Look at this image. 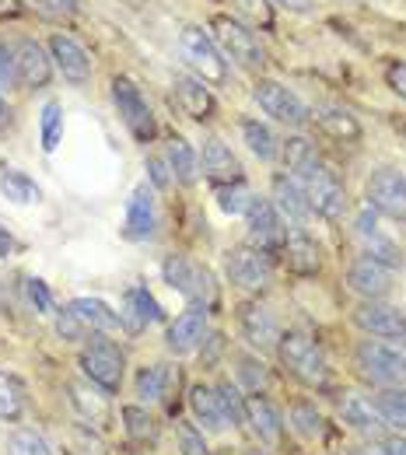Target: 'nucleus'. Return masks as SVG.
<instances>
[{
	"mask_svg": "<svg viewBox=\"0 0 406 455\" xmlns=\"http://www.w3.org/2000/svg\"><path fill=\"white\" fill-rule=\"evenodd\" d=\"M281 158H284V169H288L294 179H301L305 172L319 165V155H315L312 140H305V137H291V140H284Z\"/></svg>",
	"mask_w": 406,
	"mask_h": 455,
	"instance_id": "a19ab883",
	"label": "nucleus"
},
{
	"mask_svg": "<svg viewBox=\"0 0 406 455\" xmlns=\"http://www.w3.org/2000/svg\"><path fill=\"white\" fill-rule=\"evenodd\" d=\"M7 455H53V449L46 445V438L32 427H18L7 438Z\"/></svg>",
	"mask_w": 406,
	"mask_h": 455,
	"instance_id": "a18cd8bd",
	"label": "nucleus"
},
{
	"mask_svg": "<svg viewBox=\"0 0 406 455\" xmlns=\"http://www.w3.org/2000/svg\"><path fill=\"white\" fill-rule=\"evenodd\" d=\"M242 455H270V452H259V449H249V452H242Z\"/></svg>",
	"mask_w": 406,
	"mask_h": 455,
	"instance_id": "680f3d73",
	"label": "nucleus"
},
{
	"mask_svg": "<svg viewBox=\"0 0 406 455\" xmlns=\"http://www.w3.org/2000/svg\"><path fill=\"white\" fill-rule=\"evenodd\" d=\"M189 410H193L196 424H203V431H225L228 427L225 410H221V399H218V389L207 386V382L189 386Z\"/></svg>",
	"mask_w": 406,
	"mask_h": 455,
	"instance_id": "7c9ffc66",
	"label": "nucleus"
},
{
	"mask_svg": "<svg viewBox=\"0 0 406 455\" xmlns=\"http://www.w3.org/2000/svg\"><path fill=\"white\" fill-rule=\"evenodd\" d=\"M350 455H386V452H382V445H378V449L368 445V449H357V452H350Z\"/></svg>",
	"mask_w": 406,
	"mask_h": 455,
	"instance_id": "052dcab7",
	"label": "nucleus"
},
{
	"mask_svg": "<svg viewBox=\"0 0 406 455\" xmlns=\"http://www.w3.org/2000/svg\"><path fill=\"white\" fill-rule=\"evenodd\" d=\"M347 287L364 301H386L393 291V270L371 256H357L347 267Z\"/></svg>",
	"mask_w": 406,
	"mask_h": 455,
	"instance_id": "dca6fc26",
	"label": "nucleus"
},
{
	"mask_svg": "<svg viewBox=\"0 0 406 455\" xmlns=\"http://www.w3.org/2000/svg\"><path fill=\"white\" fill-rule=\"evenodd\" d=\"M308 119L326 133V137H333V140H344V144H354V140H361V123H357V116L344 109V106H315Z\"/></svg>",
	"mask_w": 406,
	"mask_h": 455,
	"instance_id": "cd10ccee",
	"label": "nucleus"
},
{
	"mask_svg": "<svg viewBox=\"0 0 406 455\" xmlns=\"http://www.w3.org/2000/svg\"><path fill=\"white\" fill-rule=\"evenodd\" d=\"M165 315H162V305H158V298L147 291L144 284H133L126 287V294H123V301H119V326L130 333V337H137V333H144L147 326H155V323H162Z\"/></svg>",
	"mask_w": 406,
	"mask_h": 455,
	"instance_id": "2eb2a0df",
	"label": "nucleus"
},
{
	"mask_svg": "<svg viewBox=\"0 0 406 455\" xmlns=\"http://www.w3.org/2000/svg\"><path fill=\"white\" fill-rule=\"evenodd\" d=\"M158 228V204H155V186L140 182L130 200H126V218H123V238L126 242H147L155 238Z\"/></svg>",
	"mask_w": 406,
	"mask_h": 455,
	"instance_id": "4468645a",
	"label": "nucleus"
},
{
	"mask_svg": "<svg viewBox=\"0 0 406 455\" xmlns=\"http://www.w3.org/2000/svg\"><path fill=\"white\" fill-rule=\"evenodd\" d=\"M70 403H74V410L84 417V420H92V424H109V393H102L99 386H92L88 379L84 382H70Z\"/></svg>",
	"mask_w": 406,
	"mask_h": 455,
	"instance_id": "2f4dec72",
	"label": "nucleus"
},
{
	"mask_svg": "<svg viewBox=\"0 0 406 455\" xmlns=\"http://www.w3.org/2000/svg\"><path fill=\"white\" fill-rule=\"evenodd\" d=\"M137 399L144 406H155V403H169L175 389H179V368L175 364H144L137 371Z\"/></svg>",
	"mask_w": 406,
	"mask_h": 455,
	"instance_id": "bb28decb",
	"label": "nucleus"
},
{
	"mask_svg": "<svg viewBox=\"0 0 406 455\" xmlns=\"http://www.w3.org/2000/svg\"><path fill=\"white\" fill-rule=\"evenodd\" d=\"M354 357L357 368L382 386H400L406 379V340H361Z\"/></svg>",
	"mask_w": 406,
	"mask_h": 455,
	"instance_id": "39448f33",
	"label": "nucleus"
},
{
	"mask_svg": "<svg viewBox=\"0 0 406 455\" xmlns=\"http://www.w3.org/2000/svg\"><path fill=\"white\" fill-rule=\"evenodd\" d=\"M165 162H169V169H172V179H179L182 186H193V182H196V175H200V155L193 151L189 140L172 137L169 148H165Z\"/></svg>",
	"mask_w": 406,
	"mask_h": 455,
	"instance_id": "e433bc0d",
	"label": "nucleus"
},
{
	"mask_svg": "<svg viewBox=\"0 0 406 455\" xmlns=\"http://www.w3.org/2000/svg\"><path fill=\"white\" fill-rule=\"evenodd\" d=\"M172 102L189 119H196V123H207V119H214V113H218V102H214L211 88L200 77H186V74L172 81Z\"/></svg>",
	"mask_w": 406,
	"mask_h": 455,
	"instance_id": "b1692460",
	"label": "nucleus"
},
{
	"mask_svg": "<svg viewBox=\"0 0 406 455\" xmlns=\"http://www.w3.org/2000/svg\"><path fill=\"white\" fill-rule=\"evenodd\" d=\"M39 4H46V7H53V11H77L81 0H39Z\"/></svg>",
	"mask_w": 406,
	"mask_h": 455,
	"instance_id": "4d7b16f0",
	"label": "nucleus"
},
{
	"mask_svg": "<svg viewBox=\"0 0 406 455\" xmlns=\"http://www.w3.org/2000/svg\"><path fill=\"white\" fill-rule=\"evenodd\" d=\"M179 53L186 60V67L203 81V84H225L228 81V60L218 50L214 36H207L203 28H186L179 36Z\"/></svg>",
	"mask_w": 406,
	"mask_h": 455,
	"instance_id": "423d86ee",
	"label": "nucleus"
},
{
	"mask_svg": "<svg viewBox=\"0 0 406 455\" xmlns=\"http://www.w3.org/2000/svg\"><path fill=\"white\" fill-rule=\"evenodd\" d=\"M288 417H291L294 435L305 438V442H322V438L330 435V420L322 417V410H319L312 399H294Z\"/></svg>",
	"mask_w": 406,
	"mask_h": 455,
	"instance_id": "473e14b6",
	"label": "nucleus"
},
{
	"mask_svg": "<svg viewBox=\"0 0 406 455\" xmlns=\"http://www.w3.org/2000/svg\"><path fill=\"white\" fill-rule=\"evenodd\" d=\"M162 274H165V284L179 291L193 308L211 312L218 305V281H214V274L203 263H196L193 256H182V252L169 256L162 263Z\"/></svg>",
	"mask_w": 406,
	"mask_h": 455,
	"instance_id": "f03ea898",
	"label": "nucleus"
},
{
	"mask_svg": "<svg viewBox=\"0 0 406 455\" xmlns=\"http://www.w3.org/2000/svg\"><path fill=\"white\" fill-rule=\"evenodd\" d=\"M238 326H242V337L249 340V347H256V350H274L281 343V333H284L281 323H277V315L267 305H259V301L242 305Z\"/></svg>",
	"mask_w": 406,
	"mask_h": 455,
	"instance_id": "6ab92c4d",
	"label": "nucleus"
},
{
	"mask_svg": "<svg viewBox=\"0 0 406 455\" xmlns=\"http://www.w3.org/2000/svg\"><path fill=\"white\" fill-rule=\"evenodd\" d=\"M382 452L386 455H406V438H400V435L386 438V442H382Z\"/></svg>",
	"mask_w": 406,
	"mask_h": 455,
	"instance_id": "6e6d98bb",
	"label": "nucleus"
},
{
	"mask_svg": "<svg viewBox=\"0 0 406 455\" xmlns=\"http://www.w3.org/2000/svg\"><path fill=\"white\" fill-rule=\"evenodd\" d=\"M245 424L259 438V445H267V449H277L284 442V417L263 393L245 396Z\"/></svg>",
	"mask_w": 406,
	"mask_h": 455,
	"instance_id": "aec40b11",
	"label": "nucleus"
},
{
	"mask_svg": "<svg viewBox=\"0 0 406 455\" xmlns=\"http://www.w3.org/2000/svg\"><path fill=\"white\" fill-rule=\"evenodd\" d=\"M218 399H221V410H225V420L238 427V424H245V396H242V389H238V382L232 379H221L218 386Z\"/></svg>",
	"mask_w": 406,
	"mask_h": 455,
	"instance_id": "c03bdc74",
	"label": "nucleus"
},
{
	"mask_svg": "<svg viewBox=\"0 0 406 455\" xmlns=\"http://www.w3.org/2000/svg\"><path fill=\"white\" fill-rule=\"evenodd\" d=\"M340 417H344V424H350L354 431L371 435V438H378V435L386 431V420L378 417L375 403H371V399H364V396H344L340 399Z\"/></svg>",
	"mask_w": 406,
	"mask_h": 455,
	"instance_id": "72a5a7b5",
	"label": "nucleus"
},
{
	"mask_svg": "<svg viewBox=\"0 0 406 455\" xmlns=\"http://www.w3.org/2000/svg\"><path fill=\"white\" fill-rule=\"evenodd\" d=\"M0 193L11 200V204H18V207H32V204H39L43 200V189L36 186V179L28 175V172L21 169H0Z\"/></svg>",
	"mask_w": 406,
	"mask_h": 455,
	"instance_id": "c9c22d12",
	"label": "nucleus"
},
{
	"mask_svg": "<svg viewBox=\"0 0 406 455\" xmlns=\"http://www.w3.org/2000/svg\"><path fill=\"white\" fill-rule=\"evenodd\" d=\"M14 70H18V84L25 88H46L53 77V57H46V50L32 39L14 43Z\"/></svg>",
	"mask_w": 406,
	"mask_h": 455,
	"instance_id": "5701e85b",
	"label": "nucleus"
},
{
	"mask_svg": "<svg viewBox=\"0 0 406 455\" xmlns=\"http://www.w3.org/2000/svg\"><path fill=\"white\" fill-rule=\"evenodd\" d=\"M18 84V70H14V46L0 43V88Z\"/></svg>",
	"mask_w": 406,
	"mask_h": 455,
	"instance_id": "3c124183",
	"label": "nucleus"
},
{
	"mask_svg": "<svg viewBox=\"0 0 406 455\" xmlns=\"http://www.w3.org/2000/svg\"><path fill=\"white\" fill-rule=\"evenodd\" d=\"M242 137H245L249 151H252L259 162H274V158L281 155V144H277L274 130H270L267 123H259V119H242Z\"/></svg>",
	"mask_w": 406,
	"mask_h": 455,
	"instance_id": "58836bf2",
	"label": "nucleus"
},
{
	"mask_svg": "<svg viewBox=\"0 0 406 455\" xmlns=\"http://www.w3.org/2000/svg\"><path fill=\"white\" fill-rule=\"evenodd\" d=\"M14 252H18V238L0 225V259H7V256H14Z\"/></svg>",
	"mask_w": 406,
	"mask_h": 455,
	"instance_id": "5fc2aeb1",
	"label": "nucleus"
},
{
	"mask_svg": "<svg viewBox=\"0 0 406 455\" xmlns=\"http://www.w3.org/2000/svg\"><path fill=\"white\" fill-rule=\"evenodd\" d=\"M298 182H301V189H305V196L312 204V214H319L326 221H340L347 214V189L322 162L315 169L305 172Z\"/></svg>",
	"mask_w": 406,
	"mask_h": 455,
	"instance_id": "0eeeda50",
	"label": "nucleus"
},
{
	"mask_svg": "<svg viewBox=\"0 0 406 455\" xmlns=\"http://www.w3.org/2000/svg\"><path fill=\"white\" fill-rule=\"evenodd\" d=\"M238 4H242V11H245L252 21L270 25V4H267V0H238Z\"/></svg>",
	"mask_w": 406,
	"mask_h": 455,
	"instance_id": "864d4df0",
	"label": "nucleus"
},
{
	"mask_svg": "<svg viewBox=\"0 0 406 455\" xmlns=\"http://www.w3.org/2000/svg\"><path fill=\"white\" fill-rule=\"evenodd\" d=\"M281 256H284V267L298 277H315L319 267H322V249L305 228H291Z\"/></svg>",
	"mask_w": 406,
	"mask_h": 455,
	"instance_id": "4be33fe9",
	"label": "nucleus"
},
{
	"mask_svg": "<svg viewBox=\"0 0 406 455\" xmlns=\"http://www.w3.org/2000/svg\"><path fill=\"white\" fill-rule=\"evenodd\" d=\"M25 294H28V301H32V308L43 312V315H50V312L57 308L50 287H46V281H39V277H28V281H25Z\"/></svg>",
	"mask_w": 406,
	"mask_h": 455,
	"instance_id": "09e8293b",
	"label": "nucleus"
},
{
	"mask_svg": "<svg viewBox=\"0 0 406 455\" xmlns=\"http://www.w3.org/2000/svg\"><path fill=\"white\" fill-rule=\"evenodd\" d=\"M375 410L378 417L386 420V427H396V431H406V389L403 386H382L375 396Z\"/></svg>",
	"mask_w": 406,
	"mask_h": 455,
	"instance_id": "4c0bfd02",
	"label": "nucleus"
},
{
	"mask_svg": "<svg viewBox=\"0 0 406 455\" xmlns=\"http://www.w3.org/2000/svg\"><path fill=\"white\" fill-rule=\"evenodd\" d=\"M270 204L294 228H305V221L312 218V204H308V196H305V189H301V182L294 175H274V182H270Z\"/></svg>",
	"mask_w": 406,
	"mask_h": 455,
	"instance_id": "412c9836",
	"label": "nucleus"
},
{
	"mask_svg": "<svg viewBox=\"0 0 406 455\" xmlns=\"http://www.w3.org/2000/svg\"><path fill=\"white\" fill-rule=\"evenodd\" d=\"M147 182L155 186V189H169L172 186V169H169V162L165 158H147Z\"/></svg>",
	"mask_w": 406,
	"mask_h": 455,
	"instance_id": "8fccbe9b",
	"label": "nucleus"
},
{
	"mask_svg": "<svg viewBox=\"0 0 406 455\" xmlns=\"http://www.w3.org/2000/svg\"><path fill=\"white\" fill-rule=\"evenodd\" d=\"M77 364H81V375H84L92 386H99L102 393L116 396L119 389H123L126 357H123V350H119L113 340H102V337H99V340H88L81 347Z\"/></svg>",
	"mask_w": 406,
	"mask_h": 455,
	"instance_id": "7ed1b4c3",
	"label": "nucleus"
},
{
	"mask_svg": "<svg viewBox=\"0 0 406 455\" xmlns=\"http://www.w3.org/2000/svg\"><path fill=\"white\" fill-rule=\"evenodd\" d=\"M25 413H28V386L14 371L0 368V420L14 424Z\"/></svg>",
	"mask_w": 406,
	"mask_h": 455,
	"instance_id": "f704fd0d",
	"label": "nucleus"
},
{
	"mask_svg": "<svg viewBox=\"0 0 406 455\" xmlns=\"http://www.w3.org/2000/svg\"><path fill=\"white\" fill-rule=\"evenodd\" d=\"M113 102H116V113L123 119V126L140 140V144H151L158 137V123H155V113L144 99V92L130 81V77H116L113 81Z\"/></svg>",
	"mask_w": 406,
	"mask_h": 455,
	"instance_id": "6e6552de",
	"label": "nucleus"
},
{
	"mask_svg": "<svg viewBox=\"0 0 406 455\" xmlns=\"http://www.w3.org/2000/svg\"><path fill=\"white\" fill-rule=\"evenodd\" d=\"M281 7H288V11H308L312 7V0H277Z\"/></svg>",
	"mask_w": 406,
	"mask_h": 455,
	"instance_id": "13d9d810",
	"label": "nucleus"
},
{
	"mask_svg": "<svg viewBox=\"0 0 406 455\" xmlns=\"http://www.w3.org/2000/svg\"><path fill=\"white\" fill-rule=\"evenodd\" d=\"M67 308L88 326V333H102V337H109V333H119V330H123V326H119V312L116 308H109L102 298H74Z\"/></svg>",
	"mask_w": 406,
	"mask_h": 455,
	"instance_id": "c85d7f7f",
	"label": "nucleus"
},
{
	"mask_svg": "<svg viewBox=\"0 0 406 455\" xmlns=\"http://www.w3.org/2000/svg\"><path fill=\"white\" fill-rule=\"evenodd\" d=\"M252 99L259 102V109L267 116H274L277 123H284V126H305L308 123V106L291 92V88H284L281 81H270V77H259L256 81V88H252Z\"/></svg>",
	"mask_w": 406,
	"mask_h": 455,
	"instance_id": "9b49d317",
	"label": "nucleus"
},
{
	"mask_svg": "<svg viewBox=\"0 0 406 455\" xmlns=\"http://www.w3.org/2000/svg\"><path fill=\"white\" fill-rule=\"evenodd\" d=\"M354 323L378 340H406V312L389 301H361L354 308Z\"/></svg>",
	"mask_w": 406,
	"mask_h": 455,
	"instance_id": "ddd939ff",
	"label": "nucleus"
},
{
	"mask_svg": "<svg viewBox=\"0 0 406 455\" xmlns=\"http://www.w3.org/2000/svg\"><path fill=\"white\" fill-rule=\"evenodd\" d=\"M235 375H238V389H245L249 396H259L270 386V368L256 357V354H238L235 357Z\"/></svg>",
	"mask_w": 406,
	"mask_h": 455,
	"instance_id": "ea45409f",
	"label": "nucleus"
},
{
	"mask_svg": "<svg viewBox=\"0 0 406 455\" xmlns=\"http://www.w3.org/2000/svg\"><path fill=\"white\" fill-rule=\"evenodd\" d=\"M200 172L214 182V186H225V182H242L245 179V172H242V162L235 158V151L225 144V140H218V137H211V140H203V151H200Z\"/></svg>",
	"mask_w": 406,
	"mask_h": 455,
	"instance_id": "a878e982",
	"label": "nucleus"
},
{
	"mask_svg": "<svg viewBox=\"0 0 406 455\" xmlns=\"http://www.w3.org/2000/svg\"><path fill=\"white\" fill-rule=\"evenodd\" d=\"M214 200H218V207H221L225 214H232V218H245V211L252 207L256 193H252V189L245 186V179H242V182L214 186Z\"/></svg>",
	"mask_w": 406,
	"mask_h": 455,
	"instance_id": "79ce46f5",
	"label": "nucleus"
},
{
	"mask_svg": "<svg viewBox=\"0 0 406 455\" xmlns=\"http://www.w3.org/2000/svg\"><path fill=\"white\" fill-rule=\"evenodd\" d=\"M368 207L393 221H406V175L396 169H378L368 179Z\"/></svg>",
	"mask_w": 406,
	"mask_h": 455,
	"instance_id": "f8f14e48",
	"label": "nucleus"
},
{
	"mask_svg": "<svg viewBox=\"0 0 406 455\" xmlns=\"http://www.w3.org/2000/svg\"><path fill=\"white\" fill-rule=\"evenodd\" d=\"M228 281L242 291H267L274 284V259L256 245H235L225 256Z\"/></svg>",
	"mask_w": 406,
	"mask_h": 455,
	"instance_id": "1a4fd4ad",
	"label": "nucleus"
},
{
	"mask_svg": "<svg viewBox=\"0 0 406 455\" xmlns=\"http://www.w3.org/2000/svg\"><path fill=\"white\" fill-rule=\"evenodd\" d=\"M57 333L63 337V340H70V343H81V340H88V326L70 312V308H60L57 312Z\"/></svg>",
	"mask_w": 406,
	"mask_h": 455,
	"instance_id": "de8ad7c7",
	"label": "nucleus"
},
{
	"mask_svg": "<svg viewBox=\"0 0 406 455\" xmlns=\"http://www.w3.org/2000/svg\"><path fill=\"white\" fill-rule=\"evenodd\" d=\"M119 420H123L126 438H130L133 445H140V449L155 445V442H158V435H162V427H158L155 413H151L144 403H126V406L119 410Z\"/></svg>",
	"mask_w": 406,
	"mask_h": 455,
	"instance_id": "c756f323",
	"label": "nucleus"
},
{
	"mask_svg": "<svg viewBox=\"0 0 406 455\" xmlns=\"http://www.w3.org/2000/svg\"><path fill=\"white\" fill-rule=\"evenodd\" d=\"M396 126H400V133L406 137V119H403V123H396Z\"/></svg>",
	"mask_w": 406,
	"mask_h": 455,
	"instance_id": "e2e57ef3",
	"label": "nucleus"
},
{
	"mask_svg": "<svg viewBox=\"0 0 406 455\" xmlns=\"http://www.w3.org/2000/svg\"><path fill=\"white\" fill-rule=\"evenodd\" d=\"M277 357L288 368V375L294 382H301L305 389H326L330 386V361L322 354V347L315 343V337L301 333V330H288L281 333L277 343Z\"/></svg>",
	"mask_w": 406,
	"mask_h": 455,
	"instance_id": "f257e3e1",
	"label": "nucleus"
},
{
	"mask_svg": "<svg viewBox=\"0 0 406 455\" xmlns=\"http://www.w3.org/2000/svg\"><path fill=\"white\" fill-rule=\"evenodd\" d=\"M357 238L364 242V256H371V259H378V263H386L389 270H400V263H403V252H400V245L378 228V214L371 211V207H361V214H357Z\"/></svg>",
	"mask_w": 406,
	"mask_h": 455,
	"instance_id": "f3484780",
	"label": "nucleus"
},
{
	"mask_svg": "<svg viewBox=\"0 0 406 455\" xmlns=\"http://www.w3.org/2000/svg\"><path fill=\"white\" fill-rule=\"evenodd\" d=\"M7 126H11V109H7V102L0 95V130H7Z\"/></svg>",
	"mask_w": 406,
	"mask_h": 455,
	"instance_id": "bf43d9fd",
	"label": "nucleus"
},
{
	"mask_svg": "<svg viewBox=\"0 0 406 455\" xmlns=\"http://www.w3.org/2000/svg\"><path fill=\"white\" fill-rule=\"evenodd\" d=\"M175 442H179V452L182 455H211V445H207V438H203V427H196V424H189V420H179Z\"/></svg>",
	"mask_w": 406,
	"mask_h": 455,
	"instance_id": "49530a36",
	"label": "nucleus"
},
{
	"mask_svg": "<svg viewBox=\"0 0 406 455\" xmlns=\"http://www.w3.org/2000/svg\"><path fill=\"white\" fill-rule=\"evenodd\" d=\"M245 225H249V245L263 249L267 256H281L291 228H284L288 221L277 214V207L267 196H256L252 200V207L245 211Z\"/></svg>",
	"mask_w": 406,
	"mask_h": 455,
	"instance_id": "9d476101",
	"label": "nucleus"
},
{
	"mask_svg": "<svg viewBox=\"0 0 406 455\" xmlns=\"http://www.w3.org/2000/svg\"><path fill=\"white\" fill-rule=\"evenodd\" d=\"M207 315H211V312H203V308H193V305H189L182 315H175V323H169L165 347L172 350L175 357H186V354H193V350H200V347H203L207 333H211Z\"/></svg>",
	"mask_w": 406,
	"mask_h": 455,
	"instance_id": "a211bd4d",
	"label": "nucleus"
},
{
	"mask_svg": "<svg viewBox=\"0 0 406 455\" xmlns=\"http://www.w3.org/2000/svg\"><path fill=\"white\" fill-rule=\"evenodd\" d=\"M50 57H53V63L60 67V74H63L70 84H88V81H92V57H88V50H84L81 43H74L70 36L57 32V36L50 39Z\"/></svg>",
	"mask_w": 406,
	"mask_h": 455,
	"instance_id": "393cba45",
	"label": "nucleus"
},
{
	"mask_svg": "<svg viewBox=\"0 0 406 455\" xmlns=\"http://www.w3.org/2000/svg\"><path fill=\"white\" fill-rule=\"evenodd\" d=\"M386 81H389V88L400 95V99H406V63H389L386 67Z\"/></svg>",
	"mask_w": 406,
	"mask_h": 455,
	"instance_id": "603ef678",
	"label": "nucleus"
},
{
	"mask_svg": "<svg viewBox=\"0 0 406 455\" xmlns=\"http://www.w3.org/2000/svg\"><path fill=\"white\" fill-rule=\"evenodd\" d=\"M211 32H214V43L225 53V60H235L245 70H263L267 53H263V46H259V39L249 25H242L232 14H218L211 21Z\"/></svg>",
	"mask_w": 406,
	"mask_h": 455,
	"instance_id": "20e7f679",
	"label": "nucleus"
},
{
	"mask_svg": "<svg viewBox=\"0 0 406 455\" xmlns=\"http://www.w3.org/2000/svg\"><path fill=\"white\" fill-rule=\"evenodd\" d=\"M60 137H63V106L57 99H50L39 113V140H43V151L53 155L60 148Z\"/></svg>",
	"mask_w": 406,
	"mask_h": 455,
	"instance_id": "37998d69",
	"label": "nucleus"
}]
</instances>
